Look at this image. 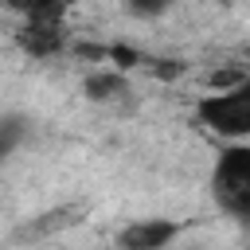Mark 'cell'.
I'll use <instances>...</instances> for the list:
<instances>
[{
	"label": "cell",
	"instance_id": "obj_1",
	"mask_svg": "<svg viewBox=\"0 0 250 250\" xmlns=\"http://www.w3.org/2000/svg\"><path fill=\"white\" fill-rule=\"evenodd\" d=\"M215 199L227 215L250 219V145H230L223 148L215 176H211Z\"/></svg>",
	"mask_w": 250,
	"mask_h": 250
},
{
	"label": "cell",
	"instance_id": "obj_2",
	"mask_svg": "<svg viewBox=\"0 0 250 250\" xmlns=\"http://www.w3.org/2000/svg\"><path fill=\"white\" fill-rule=\"evenodd\" d=\"M195 113L219 137H250V78H242L230 90H219V94L199 98Z\"/></svg>",
	"mask_w": 250,
	"mask_h": 250
},
{
	"label": "cell",
	"instance_id": "obj_3",
	"mask_svg": "<svg viewBox=\"0 0 250 250\" xmlns=\"http://www.w3.org/2000/svg\"><path fill=\"white\" fill-rule=\"evenodd\" d=\"M184 227L176 219H141V223H129L121 234H117V246L121 250H164Z\"/></svg>",
	"mask_w": 250,
	"mask_h": 250
},
{
	"label": "cell",
	"instance_id": "obj_4",
	"mask_svg": "<svg viewBox=\"0 0 250 250\" xmlns=\"http://www.w3.org/2000/svg\"><path fill=\"white\" fill-rule=\"evenodd\" d=\"M62 43H66L62 23H27V27L20 31V47L31 51L35 59H47V55L62 51Z\"/></svg>",
	"mask_w": 250,
	"mask_h": 250
},
{
	"label": "cell",
	"instance_id": "obj_5",
	"mask_svg": "<svg viewBox=\"0 0 250 250\" xmlns=\"http://www.w3.org/2000/svg\"><path fill=\"white\" fill-rule=\"evenodd\" d=\"M74 215H78L74 207H55V211H47V215H39V219H31V223H23L16 238H47V234H55V230H62V227H70V223H78Z\"/></svg>",
	"mask_w": 250,
	"mask_h": 250
},
{
	"label": "cell",
	"instance_id": "obj_6",
	"mask_svg": "<svg viewBox=\"0 0 250 250\" xmlns=\"http://www.w3.org/2000/svg\"><path fill=\"white\" fill-rule=\"evenodd\" d=\"M82 90H86V98H94V102H113V98L129 94V82H125V74H117V70H94Z\"/></svg>",
	"mask_w": 250,
	"mask_h": 250
},
{
	"label": "cell",
	"instance_id": "obj_7",
	"mask_svg": "<svg viewBox=\"0 0 250 250\" xmlns=\"http://www.w3.org/2000/svg\"><path fill=\"white\" fill-rule=\"evenodd\" d=\"M66 8H70V0H23L20 12L27 16V23H62Z\"/></svg>",
	"mask_w": 250,
	"mask_h": 250
},
{
	"label": "cell",
	"instance_id": "obj_8",
	"mask_svg": "<svg viewBox=\"0 0 250 250\" xmlns=\"http://www.w3.org/2000/svg\"><path fill=\"white\" fill-rule=\"evenodd\" d=\"M27 117H20V113H8V117H0V160L4 156H12L23 141H27Z\"/></svg>",
	"mask_w": 250,
	"mask_h": 250
},
{
	"label": "cell",
	"instance_id": "obj_9",
	"mask_svg": "<svg viewBox=\"0 0 250 250\" xmlns=\"http://www.w3.org/2000/svg\"><path fill=\"white\" fill-rule=\"evenodd\" d=\"M125 4H129L133 16H160V12H168L176 0H125Z\"/></svg>",
	"mask_w": 250,
	"mask_h": 250
},
{
	"label": "cell",
	"instance_id": "obj_10",
	"mask_svg": "<svg viewBox=\"0 0 250 250\" xmlns=\"http://www.w3.org/2000/svg\"><path fill=\"white\" fill-rule=\"evenodd\" d=\"M109 59H113L117 66H133V62L141 59V55H137L133 47H109Z\"/></svg>",
	"mask_w": 250,
	"mask_h": 250
},
{
	"label": "cell",
	"instance_id": "obj_11",
	"mask_svg": "<svg viewBox=\"0 0 250 250\" xmlns=\"http://www.w3.org/2000/svg\"><path fill=\"white\" fill-rule=\"evenodd\" d=\"M152 70H156V78H176V74H184V66H180L176 59H160Z\"/></svg>",
	"mask_w": 250,
	"mask_h": 250
},
{
	"label": "cell",
	"instance_id": "obj_12",
	"mask_svg": "<svg viewBox=\"0 0 250 250\" xmlns=\"http://www.w3.org/2000/svg\"><path fill=\"white\" fill-rule=\"evenodd\" d=\"M113 250H121V246H113Z\"/></svg>",
	"mask_w": 250,
	"mask_h": 250
}]
</instances>
